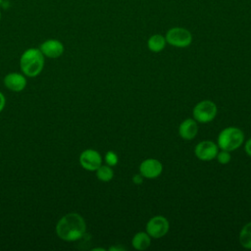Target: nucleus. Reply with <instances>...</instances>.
I'll return each instance as SVG.
<instances>
[{"label": "nucleus", "mask_w": 251, "mask_h": 251, "mask_svg": "<svg viewBox=\"0 0 251 251\" xmlns=\"http://www.w3.org/2000/svg\"><path fill=\"white\" fill-rule=\"evenodd\" d=\"M57 236L64 241H76L81 239L86 232V223L81 215L71 212L64 215L55 227Z\"/></svg>", "instance_id": "1"}, {"label": "nucleus", "mask_w": 251, "mask_h": 251, "mask_svg": "<svg viewBox=\"0 0 251 251\" xmlns=\"http://www.w3.org/2000/svg\"><path fill=\"white\" fill-rule=\"evenodd\" d=\"M45 57L39 48H28L23 52L20 58L22 73L27 77L37 76L44 68Z\"/></svg>", "instance_id": "2"}, {"label": "nucleus", "mask_w": 251, "mask_h": 251, "mask_svg": "<svg viewBox=\"0 0 251 251\" xmlns=\"http://www.w3.org/2000/svg\"><path fill=\"white\" fill-rule=\"evenodd\" d=\"M244 141L243 131L236 126L225 127L218 135L217 144L219 149L234 151L239 148Z\"/></svg>", "instance_id": "3"}, {"label": "nucleus", "mask_w": 251, "mask_h": 251, "mask_svg": "<svg viewBox=\"0 0 251 251\" xmlns=\"http://www.w3.org/2000/svg\"><path fill=\"white\" fill-rule=\"evenodd\" d=\"M217 113V105L211 100H202L198 102L192 110L193 119L201 124L212 122L216 118Z\"/></svg>", "instance_id": "4"}, {"label": "nucleus", "mask_w": 251, "mask_h": 251, "mask_svg": "<svg viewBox=\"0 0 251 251\" xmlns=\"http://www.w3.org/2000/svg\"><path fill=\"white\" fill-rule=\"evenodd\" d=\"M165 38L167 43L174 47L185 48L192 42V33L187 28L175 26L166 32Z\"/></svg>", "instance_id": "5"}, {"label": "nucleus", "mask_w": 251, "mask_h": 251, "mask_svg": "<svg viewBox=\"0 0 251 251\" xmlns=\"http://www.w3.org/2000/svg\"><path fill=\"white\" fill-rule=\"evenodd\" d=\"M170 229V223L164 216H154L146 224V232L151 238H161L165 236Z\"/></svg>", "instance_id": "6"}, {"label": "nucleus", "mask_w": 251, "mask_h": 251, "mask_svg": "<svg viewBox=\"0 0 251 251\" xmlns=\"http://www.w3.org/2000/svg\"><path fill=\"white\" fill-rule=\"evenodd\" d=\"M78 161L84 170L90 172H95L102 165L101 154L91 148L83 150L79 155Z\"/></svg>", "instance_id": "7"}, {"label": "nucleus", "mask_w": 251, "mask_h": 251, "mask_svg": "<svg viewBox=\"0 0 251 251\" xmlns=\"http://www.w3.org/2000/svg\"><path fill=\"white\" fill-rule=\"evenodd\" d=\"M219 152L218 144L212 140H202L196 144L194 154L201 161H212Z\"/></svg>", "instance_id": "8"}, {"label": "nucleus", "mask_w": 251, "mask_h": 251, "mask_svg": "<svg viewBox=\"0 0 251 251\" xmlns=\"http://www.w3.org/2000/svg\"><path fill=\"white\" fill-rule=\"evenodd\" d=\"M39 50L43 54L45 58H50V59H57L61 57L65 51V46L64 44L55 38H50L44 40L40 46Z\"/></svg>", "instance_id": "9"}, {"label": "nucleus", "mask_w": 251, "mask_h": 251, "mask_svg": "<svg viewBox=\"0 0 251 251\" xmlns=\"http://www.w3.org/2000/svg\"><path fill=\"white\" fill-rule=\"evenodd\" d=\"M163 172L162 163L154 158H148L139 165V173L145 178H156Z\"/></svg>", "instance_id": "10"}, {"label": "nucleus", "mask_w": 251, "mask_h": 251, "mask_svg": "<svg viewBox=\"0 0 251 251\" xmlns=\"http://www.w3.org/2000/svg\"><path fill=\"white\" fill-rule=\"evenodd\" d=\"M4 85L11 91L21 92L26 86V77L22 73H9L3 78Z\"/></svg>", "instance_id": "11"}, {"label": "nucleus", "mask_w": 251, "mask_h": 251, "mask_svg": "<svg viewBox=\"0 0 251 251\" xmlns=\"http://www.w3.org/2000/svg\"><path fill=\"white\" fill-rule=\"evenodd\" d=\"M198 132L197 122L192 118L183 120L178 126V134L184 140L193 139Z\"/></svg>", "instance_id": "12"}, {"label": "nucleus", "mask_w": 251, "mask_h": 251, "mask_svg": "<svg viewBox=\"0 0 251 251\" xmlns=\"http://www.w3.org/2000/svg\"><path fill=\"white\" fill-rule=\"evenodd\" d=\"M151 244V236L146 231H139L135 233L131 239V245L135 250H146Z\"/></svg>", "instance_id": "13"}, {"label": "nucleus", "mask_w": 251, "mask_h": 251, "mask_svg": "<svg viewBox=\"0 0 251 251\" xmlns=\"http://www.w3.org/2000/svg\"><path fill=\"white\" fill-rule=\"evenodd\" d=\"M167 41L164 35L156 33L151 35L147 40V47L151 52L158 53L161 52L166 47Z\"/></svg>", "instance_id": "14"}, {"label": "nucleus", "mask_w": 251, "mask_h": 251, "mask_svg": "<svg viewBox=\"0 0 251 251\" xmlns=\"http://www.w3.org/2000/svg\"><path fill=\"white\" fill-rule=\"evenodd\" d=\"M238 240L243 248L251 249V222L242 226L238 235Z\"/></svg>", "instance_id": "15"}, {"label": "nucleus", "mask_w": 251, "mask_h": 251, "mask_svg": "<svg viewBox=\"0 0 251 251\" xmlns=\"http://www.w3.org/2000/svg\"><path fill=\"white\" fill-rule=\"evenodd\" d=\"M96 177L103 182H109L114 177V171L109 165H101L96 171Z\"/></svg>", "instance_id": "16"}, {"label": "nucleus", "mask_w": 251, "mask_h": 251, "mask_svg": "<svg viewBox=\"0 0 251 251\" xmlns=\"http://www.w3.org/2000/svg\"><path fill=\"white\" fill-rule=\"evenodd\" d=\"M218 162L222 165H226L230 162L231 160V156H230V152L226 151V150H221L218 152L217 156H216Z\"/></svg>", "instance_id": "17"}, {"label": "nucleus", "mask_w": 251, "mask_h": 251, "mask_svg": "<svg viewBox=\"0 0 251 251\" xmlns=\"http://www.w3.org/2000/svg\"><path fill=\"white\" fill-rule=\"evenodd\" d=\"M104 160H105V163H106L107 165L111 166V167L116 166V165L118 164V162H119L118 155H117L115 152H113V151H108V152H106Z\"/></svg>", "instance_id": "18"}, {"label": "nucleus", "mask_w": 251, "mask_h": 251, "mask_svg": "<svg viewBox=\"0 0 251 251\" xmlns=\"http://www.w3.org/2000/svg\"><path fill=\"white\" fill-rule=\"evenodd\" d=\"M143 176L139 173V174H136V175H134L133 176H132V182L134 183V184H141L142 182H143Z\"/></svg>", "instance_id": "19"}, {"label": "nucleus", "mask_w": 251, "mask_h": 251, "mask_svg": "<svg viewBox=\"0 0 251 251\" xmlns=\"http://www.w3.org/2000/svg\"><path fill=\"white\" fill-rule=\"evenodd\" d=\"M244 150H245V153L251 157V138H249L246 143H245V146H244Z\"/></svg>", "instance_id": "20"}, {"label": "nucleus", "mask_w": 251, "mask_h": 251, "mask_svg": "<svg viewBox=\"0 0 251 251\" xmlns=\"http://www.w3.org/2000/svg\"><path fill=\"white\" fill-rule=\"evenodd\" d=\"M6 105V98L2 92H0V113L4 110Z\"/></svg>", "instance_id": "21"}, {"label": "nucleus", "mask_w": 251, "mask_h": 251, "mask_svg": "<svg viewBox=\"0 0 251 251\" xmlns=\"http://www.w3.org/2000/svg\"><path fill=\"white\" fill-rule=\"evenodd\" d=\"M110 251H123V250H126L125 247L121 246V245H116V246H112L109 248Z\"/></svg>", "instance_id": "22"}, {"label": "nucleus", "mask_w": 251, "mask_h": 251, "mask_svg": "<svg viewBox=\"0 0 251 251\" xmlns=\"http://www.w3.org/2000/svg\"><path fill=\"white\" fill-rule=\"evenodd\" d=\"M92 250H93V251H95V250H102V251H104L105 249H103V248H93Z\"/></svg>", "instance_id": "23"}, {"label": "nucleus", "mask_w": 251, "mask_h": 251, "mask_svg": "<svg viewBox=\"0 0 251 251\" xmlns=\"http://www.w3.org/2000/svg\"><path fill=\"white\" fill-rule=\"evenodd\" d=\"M1 18H2V14H1V11H0V21H1Z\"/></svg>", "instance_id": "24"}, {"label": "nucleus", "mask_w": 251, "mask_h": 251, "mask_svg": "<svg viewBox=\"0 0 251 251\" xmlns=\"http://www.w3.org/2000/svg\"><path fill=\"white\" fill-rule=\"evenodd\" d=\"M2 3H3V0H0V6L2 5Z\"/></svg>", "instance_id": "25"}]
</instances>
